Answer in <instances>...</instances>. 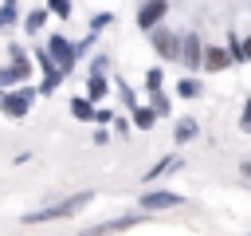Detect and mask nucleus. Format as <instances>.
Returning a JSON list of instances; mask_svg holds the SVG:
<instances>
[{"label": "nucleus", "mask_w": 251, "mask_h": 236, "mask_svg": "<svg viewBox=\"0 0 251 236\" xmlns=\"http://www.w3.org/2000/svg\"><path fill=\"white\" fill-rule=\"evenodd\" d=\"M90 201V193H78V197H71V201H63V205H51V208H43V212H27L24 216V224H43V220H59V216H71L75 208H82Z\"/></svg>", "instance_id": "f257e3e1"}, {"label": "nucleus", "mask_w": 251, "mask_h": 236, "mask_svg": "<svg viewBox=\"0 0 251 236\" xmlns=\"http://www.w3.org/2000/svg\"><path fill=\"white\" fill-rule=\"evenodd\" d=\"M31 98H35V90H31V87H20V90H12V94H0V110H4L8 118H24L27 106H31Z\"/></svg>", "instance_id": "f03ea898"}, {"label": "nucleus", "mask_w": 251, "mask_h": 236, "mask_svg": "<svg viewBox=\"0 0 251 236\" xmlns=\"http://www.w3.org/2000/svg\"><path fill=\"white\" fill-rule=\"evenodd\" d=\"M47 51H51V59L59 63V71H71L75 59H78V43H71V39H63V35H51Z\"/></svg>", "instance_id": "7ed1b4c3"}, {"label": "nucleus", "mask_w": 251, "mask_h": 236, "mask_svg": "<svg viewBox=\"0 0 251 236\" xmlns=\"http://www.w3.org/2000/svg\"><path fill=\"white\" fill-rule=\"evenodd\" d=\"M149 39H153V47H157L165 59H180V43H184V39H176L173 31H165V28H153V31H149Z\"/></svg>", "instance_id": "20e7f679"}, {"label": "nucleus", "mask_w": 251, "mask_h": 236, "mask_svg": "<svg viewBox=\"0 0 251 236\" xmlns=\"http://www.w3.org/2000/svg\"><path fill=\"white\" fill-rule=\"evenodd\" d=\"M165 12H169V4H165V0H145V4H141V12H137V24H141L145 31H153V28L165 20Z\"/></svg>", "instance_id": "39448f33"}, {"label": "nucleus", "mask_w": 251, "mask_h": 236, "mask_svg": "<svg viewBox=\"0 0 251 236\" xmlns=\"http://www.w3.org/2000/svg\"><path fill=\"white\" fill-rule=\"evenodd\" d=\"M180 63L192 71V67H204V47H200V39L196 35H184V43H180Z\"/></svg>", "instance_id": "423d86ee"}, {"label": "nucleus", "mask_w": 251, "mask_h": 236, "mask_svg": "<svg viewBox=\"0 0 251 236\" xmlns=\"http://www.w3.org/2000/svg\"><path fill=\"white\" fill-rule=\"evenodd\" d=\"M176 205H180V197L176 193H165V189H153V193L141 197V208L145 212H153V208H176Z\"/></svg>", "instance_id": "0eeeda50"}, {"label": "nucleus", "mask_w": 251, "mask_h": 236, "mask_svg": "<svg viewBox=\"0 0 251 236\" xmlns=\"http://www.w3.org/2000/svg\"><path fill=\"white\" fill-rule=\"evenodd\" d=\"M231 59H235V55L224 51V47H204V67H208V71H224Z\"/></svg>", "instance_id": "6e6552de"}, {"label": "nucleus", "mask_w": 251, "mask_h": 236, "mask_svg": "<svg viewBox=\"0 0 251 236\" xmlns=\"http://www.w3.org/2000/svg\"><path fill=\"white\" fill-rule=\"evenodd\" d=\"M141 224V216H118V220H106V224H98L94 232H122V228H137Z\"/></svg>", "instance_id": "1a4fd4ad"}, {"label": "nucleus", "mask_w": 251, "mask_h": 236, "mask_svg": "<svg viewBox=\"0 0 251 236\" xmlns=\"http://www.w3.org/2000/svg\"><path fill=\"white\" fill-rule=\"evenodd\" d=\"M106 90H110V87H106V79H102V71H90V83H86V94H90V98L98 102V98H106Z\"/></svg>", "instance_id": "9d476101"}, {"label": "nucleus", "mask_w": 251, "mask_h": 236, "mask_svg": "<svg viewBox=\"0 0 251 236\" xmlns=\"http://www.w3.org/2000/svg\"><path fill=\"white\" fill-rule=\"evenodd\" d=\"M90 102H94L90 94H86V98H75V102H71V114H75V118H82V122H90V118L98 114V110H94Z\"/></svg>", "instance_id": "9b49d317"}, {"label": "nucleus", "mask_w": 251, "mask_h": 236, "mask_svg": "<svg viewBox=\"0 0 251 236\" xmlns=\"http://www.w3.org/2000/svg\"><path fill=\"white\" fill-rule=\"evenodd\" d=\"M133 122H137L141 130H153V122H157V106H137V110H133Z\"/></svg>", "instance_id": "f8f14e48"}, {"label": "nucleus", "mask_w": 251, "mask_h": 236, "mask_svg": "<svg viewBox=\"0 0 251 236\" xmlns=\"http://www.w3.org/2000/svg\"><path fill=\"white\" fill-rule=\"evenodd\" d=\"M176 94H180V98H196V94H200V83H196V79H188V75H184V79H180V83H176Z\"/></svg>", "instance_id": "ddd939ff"}, {"label": "nucleus", "mask_w": 251, "mask_h": 236, "mask_svg": "<svg viewBox=\"0 0 251 236\" xmlns=\"http://www.w3.org/2000/svg\"><path fill=\"white\" fill-rule=\"evenodd\" d=\"M47 12H51V8H47ZM47 12H43V8H35V12L24 20V28H27V31H39V28L47 24Z\"/></svg>", "instance_id": "4468645a"}, {"label": "nucleus", "mask_w": 251, "mask_h": 236, "mask_svg": "<svg viewBox=\"0 0 251 236\" xmlns=\"http://www.w3.org/2000/svg\"><path fill=\"white\" fill-rule=\"evenodd\" d=\"M16 20V0H4V8H0V28H8Z\"/></svg>", "instance_id": "2eb2a0df"}, {"label": "nucleus", "mask_w": 251, "mask_h": 236, "mask_svg": "<svg viewBox=\"0 0 251 236\" xmlns=\"http://www.w3.org/2000/svg\"><path fill=\"white\" fill-rule=\"evenodd\" d=\"M196 134V122H176V142H188Z\"/></svg>", "instance_id": "dca6fc26"}, {"label": "nucleus", "mask_w": 251, "mask_h": 236, "mask_svg": "<svg viewBox=\"0 0 251 236\" xmlns=\"http://www.w3.org/2000/svg\"><path fill=\"white\" fill-rule=\"evenodd\" d=\"M47 8H51L55 16H63V20L71 16V0H47Z\"/></svg>", "instance_id": "f3484780"}, {"label": "nucleus", "mask_w": 251, "mask_h": 236, "mask_svg": "<svg viewBox=\"0 0 251 236\" xmlns=\"http://www.w3.org/2000/svg\"><path fill=\"white\" fill-rule=\"evenodd\" d=\"M106 24H114V16H110V12H98V16L90 20V31H102Z\"/></svg>", "instance_id": "a211bd4d"}, {"label": "nucleus", "mask_w": 251, "mask_h": 236, "mask_svg": "<svg viewBox=\"0 0 251 236\" xmlns=\"http://www.w3.org/2000/svg\"><path fill=\"white\" fill-rule=\"evenodd\" d=\"M145 83H149V90H157V87L165 83V75H161V67H153V71L145 75Z\"/></svg>", "instance_id": "6ab92c4d"}, {"label": "nucleus", "mask_w": 251, "mask_h": 236, "mask_svg": "<svg viewBox=\"0 0 251 236\" xmlns=\"http://www.w3.org/2000/svg\"><path fill=\"white\" fill-rule=\"evenodd\" d=\"M153 106H157V114H169V98L161 94V87L153 90Z\"/></svg>", "instance_id": "aec40b11"}, {"label": "nucleus", "mask_w": 251, "mask_h": 236, "mask_svg": "<svg viewBox=\"0 0 251 236\" xmlns=\"http://www.w3.org/2000/svg\"><path fill=\"white\" fill-rule=\"evenodd\" d=\"M16 79H24L16 67H4V71H0V87H8V83H16Z\"/></svg>", "instance_id": "412c9836"}, {"label": "nucleus", "mask_w": 251, "mask_h": 236, "mask_svg": "<svg viewBox=\"0 0 251 236\" xmlns=\"http://www.w3.org/2000/svg\"><path fill=\"white\" fill-rule=\"evenodd\" d=\"M239 126H243V130H251V102L243 106V122H239Z\"/></svg>", "instance_id": "4be33fe9"}, {"label": "nucleus", "mask_w": 251, "mask_h": 236, "mask_svg": "<svg viewBox=\"0 0 251 236\" xmlns=\"http://www.w3.org/2000/svg\"><path fill=\"white\" fill-rule=\"evenodd\" d=\"M243 59H251V35L243 39Z\"/></svg>", "instance_id": "5701e85b"}, {"label": "nucleus", "mask_w": 251, "mask_h": 236, "mask_svg": "<svg viewBox=\"0 0 251 236\" xmlns=\"http://www.w3.org/2000/svg\"><path fill=\"white\" fill-rule=\"evenodd\" d=\"M239 169H243V177H251V161H243V165H239Z\"/></svg>", "instance_id": "b1692460"}]
</instances>
